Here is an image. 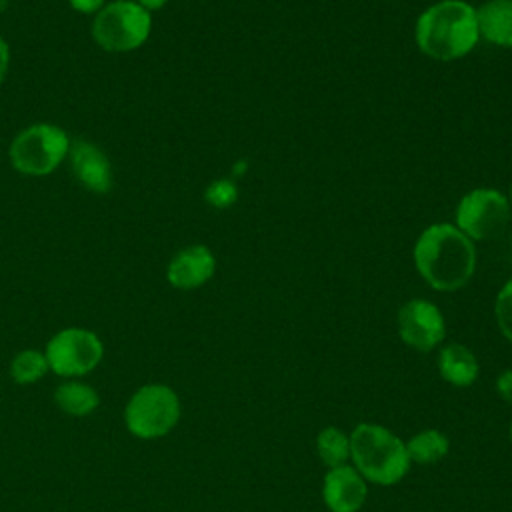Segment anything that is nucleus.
<instances>
[{
  "label": "nucleus",
  "instance_id": "obj_16",
  "mask_svg": "<svg viewBox=\"0 0 512 512\" xmlns=\"http://www.w3.org/2000/svg\"><path fill=\"white\" fill-rule=\"evenodd\" d=\"M450 450V440L446 434L434 428H426L416 432L408 442H406V452L410 462L418 464H434L442 460Z\"/></svg>",
  "mask_w": 512,
  "mask_h": 512
},
{
  "label": "nucleus",
  "instance_id": "obj_2",
  "mask_svg": "<svg viewBox=\"0 0 512 512\" xmlns=\"http://www.w3.org/2000/svg\"><path fill=\"white\" fill-rule=\"evenodd\" d=\"M418 50L436 62L468 56L480 42L476 8L466 0H438L424 8L414 24Z\"/></svg>",
  "mask_w": 512,
  "mask_h": 512
},
{
  "label": "nucleus",
  "instance_id": "obj_1",
  "mask_svg": "<svg viewBox=\"0 0 512 512\" xmlns=\"http://www.w3.org/2000/svg\"><path fill=\"white\" fill-rule=\"evenodd\" d=\"M412 260L420 278L438 292L464 288L476 272V246L450 222L424 228L412 248Z\"/></svg>",
  "mask_w": 512,
  "mask_h": 512
},
{
  "label": "nucleus",
  "instance_id": "obj_11",
  "mask_svg": "<svg viewBox=\"0 0 512 512\" xmlns=\"http://www.w3.org/2000/svg\"><path fill=\"white\" fill-rule=\"evenodd\" d=\"M366 494V480L354 466L328 468L322 482V500L330 512H358Z\"/></svg>",
  "mask_w": 512,
  "mask_h": 512
},
{
  "label": "nucleus",
  "instance_id": "obj_7",
  "mask_svg": "<svg viewBox=\"0 0 512 512\" xmlns=\"http://www.w3.org/2000/svg\"><path fill=\"white\" fill-rule=\"evenodd\" d=\"M512 206L504 192L496 188H472L454 210V226L472 242L494 238L510 220Z\"/></svg>",
  "mask_w": 512,
  "mask_h": 512
},
{
  "label": "nucleus",
  "instance_id": "obj_19",
  "mask_svg": "<svg viewBox=\"0 0 512 512\" xmlns=\"http://www.w3.org/2000/svg\"><path fill=\"white\" fill-rule=\"evenodd\" d=\"M204 200L218 210L230 208L238 200V186L230 178H218L204 190Z\"/></svg>",
  "mask_w": 512,
  "mask_h": 512
},
{
  "label": "nucleus",
  "instance_id": "obj_4",
  "mask_svg": "<svg viewBox=\"0 0 512 512\" xmlns=\"http://www.w3.org/2000/svg\"><path fill=\"white\" fill-rule=\"evenodd\" d=\"M70 138L54 124H32L16 134L8 156L12 166L28 176H46L54 172L68 156Z\"/></svg>",
  "mask_w": 512,
  "mask_h": 512
},
{
  "label": "nucleus",
  "instance_id": "obj_22",
  "mask_svg": "<svg viewBox=\"0 0 512 512\" xmlns=\"http://www.w3.org/2000/svg\"><path fill=\"white\" fill-rule=\"evenodd\" d=\"M68 2L76 12H82V14H94L104 8V0H68Z\"/></svg>",
  "mask_w": 512,
  "mask_h": 512
},
{
  "label": "nucleus",
  "instance_id": "obj_12",
  "mask_svg": "<svg viewBox=\"0 0 512 512\" xmlns=\"http://www.w3.org/2000/svg\"><path fill=\"white\" fill-rule=\"evenodd\" d=\"M70 168L74 178L90 192L104 194L112 188V164L108 156L88 140L70 142Z\"/></svg>",
  "mask_w": 512,
  "mask_h": 512
},
{
  "label": "nucleus",
  "instance_id": "obj_25",
  "mask_svg": "<svg viewBox=\"0 0 512 512\" xmlns=\"http://www.w3.org/2000/svg\"><path fill=\"white\" fill-rule=\"evenodd\" d=\"M506 196H508V200H510V206H512V182H510V188H508V194H506Z\"/></svg>",
  "mask_w": 512,
  "mask_h": 512
},
{
  "label": "nucleus",
  "instance_id": "obj_21",
  "mask_svg": "<svg viewBox=\"0 0 512 512\" xmlns=\"http://www.w3.org/2000/svg\"><path fill=\"white\" fill-rule=\"evenodd\" d=\"M496 392H498V396L502 400L512 404V368H508L502 374H498V378H496Z\"/></svg>",
  "mask_w": 512,
  "mask_h": 512
},
{
  "label": "nucleus",
  "instance_id": "obj_9",
  "mask_svg": "<svg viewBox=\"0 0 512 512\" xmlns=\"http://www.w3.org/2000/svg\"><path fill=\"white\" fill-rule=\"evenodd\" d=\"M396 320L402 342L418 352L434 350L446 336V322L440 308L424 298L404 302Z\"/></svg>",
  "mask_w": 512,
  "mask_h": 512
},
{
  "label": "nucleus",
  "instance_id": "obj_24",
  "mask_svg": "<svg viewBox=\"0 0 512 512\" xmlns=\"http://www.w3.org/2000/svg\"><path fill=\"white\" fill-rule=\"evenodd\" d=\"M134 2L150 12V10H160L168 0H134Z\"/></svg>",
  "mask_w": 512,
  "mask_h": 512
},
{
  "label": "nucleus",
  "instance_id": "obj_14",
  "mask_svg": "<svg viewBox=\"0 0 512 512\" xmlns=\"http://www.w3.org/2000/svg\"><path fill=\"white\" fill-rule=\"evenodd\" d=\"M438 370L448 384L458 388H466L474 384L480 372L474 352L468 346L458 342H452L440 350Z\"/></svg>",
  "mask_w": 512,
  "mask_h": 512
},
{
  "label": "nucleus",
  "instance_id": "obj_13",
  "mask_svg": "<svg viewBox=\"0 0 512 512\" xmlns=\"http://www.w3.org/2000/svg\"><path fill=\"white\" fill-rule=\"evenodd\" d=\"M478 32L488 44L512 48V0H486L476 8Z\"/></svg>",
  "mask_w": 512,
  "mask_h": 512
},
{
  "label": "nucleus",
  "instance_id": "obj_27",
  "mask_svg": "<svg viewBox=\"0 0 512 512\" xmlns=\"http://www.w3.org/2000/svg\"><path fill=\"white\" fill-rule=\"evenodd\" d=\"M510 442H512V422H510Z\"/></svg>",
  "mask_w": 512,
  "mask_h": 512
},
{
  "label": "nucleus",
  "instance_id": "obj_8",
  "mask_svg": "<svg viewBox=\"0 0 512 512\" xmlns=\"http://www.w3.org/2000/svg\"><path fill=\"white\" fill-rule=\"evenodd\" d=\"M48 368L64 378L84 376L92 372L104 354L100 338L84 328H64L46 344Z\"/></svg>",
  "mask_w": 512,
  "mask_h": 512
},
{
  "label": "nucleus",
  "instance_id": "obj_26",
  "mask_svg": "<svg viewBox=\"0 0 512 512\" xmlns=\"http://www.w3.org/2000/svg\"><path fill=\"white\" fill-rule=\"evenodd\" d=\"M6 4H8V0H0V12L6 8Z\"/></svg>",
  "mask_w": 512,
  "mask_h": 512
},
{
  "label": "nucleus",
  "instance_id": "obj_5",
  "mask_svg": "<svg viewBox=\"0 0 512 512\" xmlns=\"http://www.w3.org/2000/svg\"><path fill=\"white\" fill-rule=\"evenodd\" d=\"M152 30V18L146 8L134 0H116L106 4L92 22V38L108 52H130L140 48Z\"/></svg>",
  "mask_w": 512,
  "mask_h": 512
},
{
  "label": "nucleus",
  "instance_id": "obj_17",
  "mask_svg": "<svg viewBox=\"0 0 512 512\" xmlns=\"http://www.w3.org/2000/svg\"><path fill=\"white\" fill-rule=\"evenodd\" d=\"M316 452L328 468L342 466L350 458V436L336 426H326L316 436Z\"/></svg>",
  "mask_w": 512,
  "mask_h": 512
},
{
  "label": "nucleus",
  "instance_id": "obj_23",
  "mask_svg": "<svg viewBox=\"0 0 512 512\" xmlns=\"http://www.w3.org/2000/svg\"><path fill=\"white\" fill-rule=\"evenodd\" d=\"M8 64H10V52H8V44L4 42V38L0 36V82L4 80L6 72H8Z\"/></svg>",
  "mask_w": 512,
  "mask_h": 512
},
{
  "label": "nucleus",
  "instance_id": "obj_20",
  "mask_svg": "<svg viewBox=\"0 0 512 512\" xmlns=\"http://www.w3.org/2000/svg\"><path fill=\"white\" fill-rule=\"evenodd\" d=\"M494 316L498 330L506 340L512 342V278L504 282V286L496 294L494 302Z\"/></svg>",
  "mask_w": 512,
  "mask_h": 512
},
{
  "label": "nucleus",
  "instance_id": "obj_18",
  "mask_svg": "<svg viewBox=\"0 0 512 512\" xmlns=\"http://www.w3.org/2000/svg\"><path fill=\"white\" fill-rule=\"evenodd\" d=\"M48 372V360L44 352L22 350L10 364V376L18 384H34Z\"/></svg>",
  "mask_w": 512,
  "mask_h": 512
},
{
  "label": "nucleus",
  "instance_id": "obj_15",
  "mask_svg": "<svg viewBox=\"0 0 512 512\" xmlns=\"http://www.w3.org/2000/svg\"><path fill=\"white\" fill-rule=\"evenodd\" d=\"M56 406L70 416H88L98 408V392L78 380H66L54 390Z\"/></svg>",
  "mask_w": 512,
  "mask_h": 512
},
{
  "label": "nucleus",
  "instance_id": "obj_10",
  "mask_svg": "<svg viewBox=\"0 0 512 512\" xmlns=\"http://www.w3.org/2000/svg\"><path fill=\"white\" fill-rule=\"evenodd\" d=\"M216 272V256L204 244H190L178 250L166 268L170 286L178 290H194L204 286Z\"/></svg>",
  "mask_w": 512,
  "mask_h": 512
},
{
  "label": "nucleus",
  "instance_id": "obj_3",
  "mask_svg": "<svg viewBox=\"0 0 512 512\" xmlns=\"http://www.w3.org/2000/svg\"><path fill=\"white\" fill-rule=\"evenodd\" d=\"M350 458L362 478L378 486L400 482L410 468L406 442L386 426L372 422H362L352 430Z\"/></svg>",
  "mask_w": 512,
  "mask_h": 512
},
{
  "label": "nucleus",
  "instance_id": "obj_6",
  "mask_svg": "<svg viewBox=\"0 0 512 512\" xmlns=\"http://www.w3.org/2000/svg\"><path fill=\"white\" fill-rule=\"evenodd\" d=\"M180 418L178 394L166 384H146L138 388L126 404V428L144 440L166 436Z\"/></svg>",
  "mask_w": 512,
  "mask_h": 512
}]
</instances>
